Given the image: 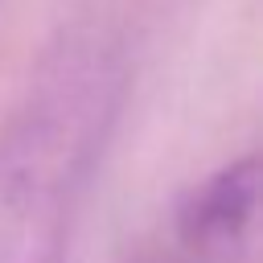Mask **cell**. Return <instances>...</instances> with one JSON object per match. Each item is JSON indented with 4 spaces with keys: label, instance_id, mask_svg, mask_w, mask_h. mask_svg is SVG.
Returning a JSON list of instances; mask_svg holds the SVG:
<instances>
[{
    "label": "cell",
    "instance_id": "cell-2",
    "mask_svg": "<svg viewBox=\"0 0 263 263\" xmlns=\"http://www.w3.org/2000/svg\"><path fill=\"white\" fill-rule=\"evenodd\" d=\"M259 214V160L242 156L210 173L177 210V242L189 263H251Z\"/></svg>",
    "mask_w": 263,
    "mask_h": 263
},
{
    "label": "cell",
    "instance_id": "cell-1",
    "mask_svg": "<svg viewBox=\"0 0 263 263\" xmlns=\"http://www.w3.org/2000/svg\"><path fill=\"white\" fill-rule=\"evenodd\" d=\"M123 62L66 37L0 132V263H62L95 164L123 107Z\"/></svg>",
    "mask_w": 263,
    "mask_h": 263
}]
</instances>
